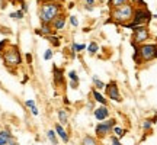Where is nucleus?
<instances>
[{"label": "nucleus", "instance_id": "obj_1", "mask_svg": "<svg viewBox=\"0 0 157 145\" xmlns=\"http://www.w3.org/2000/svg\"><path fill=\"white\" fill-rule=\"evenodd\" d=\"M60 15H63V6L57 0H48L39 7L41 23H52Z\"/></svg>", "mask_w": 157, "mask_h": 145}, {"label": "nucleus", "instance_id": "obj_2", "mask_svg": "<svg viewBox=\"0 0 157 145\" xmlns=\"http://www.w3.org/2000/svg\"><path fill=\"white\" fill-rule=\"evenodd\" d=\"M3 64L6 68L9 70H15L22 64V55H21V51L17 48V45L15 44H9L5 50L0 52Z\"/></svg>", "mask_w": 157, "mask_h": 145}, {"label": "nucleus", "instance_id": "obj_3", "mask_svg": "<svg viewBox=\"0 0 157 145\" xmlns=\"http://www.w3.org/2000/svg\"><path fill=\"white\" fill-rule=\"evenodd\" d=\"M134 12H135L134 6L129 5V3H125L122 6L113 7L112 12H111V19L109 20H113V22L121 23L124 26H127L129 23V20H132Z\"/></svg>", "mask_w": 157, "mask_h": 145}, {"label": "nucleus", "instance_id": "obj_4", "mask_svg": "<svg viewBox=\"0 0 157 145\" xmlns=\"http://www.w3.org/2000/svg\"><path fill=\"white\" fill-rule=\"evenodd\" d=\"M134 48L135 54H138V57H141L143 61H151L157 58V44H140V46L134 45Z\"/></svg>", "mask_w": 157, "mask_h": 145}, {"label": "nucleus", "instance_id": "obj_5", "mask_svg": "<svg viewBox=\"0 0 157 145\" xmlns=\"http://www.w3.org/2000/svg\"><path fill=\"white\" fill-rule=\"evenodd\" d=\"M150 19H151V13L147 10V9H137L134 12V16H132V20L127 25V28H137V26H143V25H146L147 22H150Z\"/></svg>", "mask_w": 157, "mask_h": 145}, {"label": "nucleus", "instance_id": "obj_6", "mask_svg": "<svg viewBox=\"0 0 157 145\" xmlns=\"http://www.w3.org/2000/svg\"><path fill=\"white\" fill-rule=\"evenodd\" d=\"M148 36H150V32H148V29L146 26H137V28H134V32H132V44H143L144 41L148 39Z\"/></svg>", "mask_w": 157, "mask_h": 145}, {"label": "nucleus", "instance_id": "obj_7", "mask_svg": "<svg viewBox=\"0 0 157 145\" xmlns=\"http://www.w3.org/2000/svg\"><path fill=\"white\" fill-rule=\"evenodd\" d=\"M113 125H115V121H113V119H109V121H106V122L102 121V122L96 126V135H98L99 138L106 136V135L113 129Z\"/></svg>", "mask_w": 157, "mask_h": 145}, {"label": "nucleus", "instance_id": "obj_8", "mask_svg": "<svg viewBox=\"0 0 157 145\" xmlns=\"http://www.w3.org/2000/svg\"><path fill=\"white\" fill-rule=\"evenodd\" d=\"M105 89H106V96L113 102H121L122 100V97L119 95V90H118V86L115 81H111V83H108L105 86Z\"/></svg>", "mask_w": 157, "mask_h": 145}, {"label": "nucleus", "instance_id": "obj_9", "mask_svg": "<svg viewBox=\"0 0 157 145\" xmlns=\"http://www.w3.org/2000/svg\"><path fill=\"white\" fill-rule=\"evenodd\" d=\"M52 72H54V83H56V86H64V71L61 68L54 65Z\"/></svg>", "mask_w": 157, "mask_h": 145}, {"label": "nucleus", "instance_id": "obj_10", "mask_svg": "<svg viewBox=\"0 0 157 145\" xmlns=\"http://www.w3.org/2000/svg\"><path fill=\"white\" fill-rule=\"evenodd\" d=\"M108 116H109V109L106 107V105H102L95 110V117L98 121H105Z\"/></svg>", "mask_w": 157, "mask_h": 145}, {"label": "nucleus", "instance_id": "obj_11", "mask_svg": "<svg viewBox=\"0 0 157 145\" xmlns=\"http://www.w3.org/2000/svg\"><path fill=\"white\" fill-rule=\"evenodd\" d=\"M36 34L48 36V35H52V34H56V32H54V28H52L51 23H41V28L36 29Z\"/></svg>", "mask_w": 157, "mask_h": 145}, {"label": "nucleus", "instance_id": "obj_12", "mask_svg": "<svg viewBox=\"0 0 157 145\" xmlns=\"http://www.w3.org/2000/svg\"><path fill=\"white\" fill-rule=\"evenodd\" d=\"M66 22H67V19L64 17V15H60V16L57 17L54 22L51 23V25H52L54 31H60V29H63L64 26H66Z\"/></svg>", "mask_w": 157, "mask_h": 145}, {"label": "nucleus", "instance_id": "obj_13", "mask_svg": "<svg viewBox=\"0 0 157 145\" xmlns=\"http://www.w3.org/2000/svg\"><path fill=\"white\" fill-rule=\"evenodd\" d=\"M56 132H57V135H58V136L64 141V142H68L70 136H68V134L64 131V128H63L61 123H56Z\"/></svg>", "mask_w": 157, "mask_h": 145}, {"label": "nucleus", "instance_id": "obj_14", "mask_svg": "<svg viewBox=\"0 0 157 145\" xmlns=\"http://www.w3.org/2000/svg\"><path fill=\"white\" fill-rule=\"evenodd\" d=\"M10 138H13V136H12V134L9 131H6V129L0 131V145H6Z\"/></svg>", "mask_w": 157, "mask_h": 145}, {"label": "nucleus", "instance_id": "obj_15", "mask_svg": "<svg viewBox=\"0 0 157 145\" xmlns=\"http://www.w3.org/2000/svg\"><path fill=\"white\" fill-rule=\"evenodd\" d=\"M57 115H58L60 123H61L63 126H64V125H68V113H67V110H64V109H60Z\"/></svg>", "mask_w": 157, "mask_h": 145}, {"label": "nucleus", "instance_id": "obj_16", "mask_svg": "<svg viewBox=\"0 0 157 145\" xmlns=\"http://www.w3.org/2000/svg\"><path fill=\"white\" fill-rule=\"evenodd\" d=\"M47 138L48 141L51 142V145H58V139H57V132L54 129H50L48 132H47Z\"/></svg>", "mask_w": 157, "mask_h": 145}, {"label": "nucleus", "instance_id": "obj_17", "mask_svg": "<svg viewBox=\"0 0 157 145\" xmlns=\"http://www.w3.org/2000/svg\"><path fill=\"white\" fill-rule=\"evenodd\" d=\"M82 145H98V141L90 135H84L83 139H82Z\"/></svg>", "mask_w": 157, "mask_h": 145}, {"label": "nucleus", "instance_id": "obj_18", "mask_svg": "<svg viewBox=\"0 0 157 145\" xmlns=\"http://www.w3.org/2000/svg\"><path fill=\"white\" fill-rule=\"evenodd\" d=\"M92 95H93V97H95V100L98 102V103H101V105H106V99H105V97H103L98 90H93V91H92Z\"/></svg>", "mask_w": 157, "mask_h": 145}, {"label": "nucleus", "instance_id": "obj_19", "mask_svg": "<svg viewBox=\"0 0 157 145\" xmlns=\"http://www.w3.org/2000/svg\"><path fill=\"white\" fill-rule=\"evenodd\" d=\"M9 16H10L12 19H19V20H22L23 16H25V12H23L22 9H17L16 12H12Z\"/></svg>", "mask_w": 157, "mask_h": 145}, {"label": "nucleus", "instance_id": "obj_20", "mask_svg": "<svg viewBox=\"0 0 157 145\" xmlns=\"http://www.w3.org/2000/svg\"><path fill=\"white\" fill-rule=\"evenodd\" d=\"M98 50H99V45L96 44V42H90L89 45H87V51H89V54H96L98 52Z\"/></svg>", "mask_w": 157, "mask_h": 145}, {"label": "nucleus", "instance_id": "obj_21", "mask_svg": "<svg viewBox=\"0 0 157 145\" xmlns=\"http://www.w3.org/2000/svg\"><path fill=\"white\" fill-rule=\"evenodd\" d=\"M125 3H128V0H109V6L111 7H118V6H122Z\"/></svg>", "mask_w": 157, "mask_h": 145}, {"label": "nucleus", "instance_id": "obj_22", "mask_svg": "<svg viewBox=\"0 0 157 145\" xmlns=\"http://www.w3.org/2000/svg\"><path fill=\"white\" fill-rule=\"evenodd\" d=\"M92 80H93V83H95L96 89H99V90H101V89H105V83H102L98 76H93V78H92Z\"/></svg>", "mask_w": 157, "mask_h": 145}, {"label": "nucleus", "instance_id": "obj_23", "mask_svg": "<svg viewBox=\"0 0 157 145\" xmlns=\"http://www.w3.org/2000/svg\"><path fill=\"white\" fill-rule=\"evenodd\" d=\"M45 38L48 39V41H50V42L54 45V46H60V39L56 38V36H54V34H52V35H48V36H45Z\"/></svg>", "mask_w": 157, "mask_h": 145}, {"label": "nucleus", "instance_id": "obj_24", "mask_svg": "<svg viewBox=\"0 0 157 145\" xmlns=\"http://www.w3.org/2000/svg\"><path fill=\"white\" fill-rule=\"evenodd\" d=\"M96 0H86V5H84V9L86 10H92L93 9V6H95Z\"/></svg>", "mask_w": 157, "mask_h": 145}, {"label": "nucleus", "instance_id": "obj_25", "mask_svg": "<svg viewBox=\"0 0 157 145\" xmlns=\"http://www.w3.org/2000/svg\"><path fill=\"white\" fill-rule=\"evenodd\" d=\"M113 132H115V135H117L118 138H121L124 134H125V131L124 129H121V128H118V126H113V129H112Z\"/></svg>", "mask_w": 157, "mask_h": 145}, {"label": "nucleus", "instance_id": "obj_26", "mask_svg": "<svg viewBox=\"0 0 157 145\" xmlns=\"http://www.w3.org/2000/svg\"><path fill=\"white\" fill-rule=\"evenodd\" d=\"M51 58H52V50H47L44 54V60L45 61H50Z\"/></svg>", "mask_w": 157, "mask_h": 145}, {"label": "nucleus", "instance_id": "obj_27", "mask_svg": "<svg viewBox=\"0 0 157 145\" xmlns=\"http://www.w3.org/2000/svg\"><path fill=\"white\" fill-rule=\"evenodd\" d=\"M9 44H10V42H9V39H3V41H0V52L5 50V48H6V46H7Z\"/></svg>", "mask_w": 157, "mask_h": 145}, {"label": "nucleus", "instance_id": "obj_28", "mask_svg": "<svg viewBox=\"0 0 157 145\" xmlns=\"http://www.w3.org/2000/svg\"><path fill=\"white\" fill-rule=\"evenodd\" d=\"M70 25H71V26H74V28H77V26H78L77 17H76V16H70Z\"/></svg>", "mask_w": 157, "mask_h": 145}, {"label": "nucleus", "instance_id": "obj_29", "mask_svg": "<svg viewBox=\"0 0 157 145\" xmlns=\"http://www.w3.org/2000/svg\"><path fill=\"white\" fill-rule=\"evenodd\" d=\"M151 125H153V121H150V119H148V121H144V122H143V129H150L151 128Z\"/></svg>", "mask_w": 157, "mask_h": 145}, {"label": "nucleus", "instance_id": "obj_30", "mask_svg": "<svg viewBox=\"0 0 157 145\" xmlns=\"http://www.w3.org/2000/svg\"><path fill=\"white\" fill-rule=\"evenodd\" d=\"M25 106H26L29 110H31L32 107L36 106V103H35V100H26V102H25Z\"/></svg>", "mask_w": 157, "mask_h": 145}, {"label": "nucleus", "instance_id": "obj_31", "mask_svg": "<svg viewBox=\"0 0 157 145\" xmlns=\"http://www.w3.org/2000/svg\"><path fill=\"white\" fill-rule=\"evenodd\" d=\"M68 77H70V80H73V81H78V77H77V74H76V71H70L68 72Z\"/></svg>", "mask_w": 157, "mask_h": 145}, {"label": "nucleus", "instance_id": "obj_32", "mask_svg": "<svg viewBox=\"0 0 157 145\" xmlns=\"http://www.w3.org/2000/svg\"><path fill=\"white\" fill-rule=\"evenodd\" d=\"M86 48H87V46H86L84 44H76V51H77V52H80V51H84Z\"/></svg>", "mask_w": 157, "mask_h": 145}, {"label": "nucleus", "instance_id": "obj_33", "mask_svg": "<svg viewBox=\"0 0 157 145\" xmlns=\"http://www.w3.org/2000/svg\"><path fill=\"white\" fill-rule=\"evenodd\" d=\"M21 9H22V10L25 12V13L28 12V5H26V3H25L23 0H21Z\"/></svg>", "mask_w": 157, "mask_h": 145}, {"label": "nucleus", "instance_id": "obj_34", "mask_svg": "<svg viewBox=\"0 0 157 145\" xmlns=\"http://www.w3.org/2000/svg\"><path fill=\"white\" fill-rule=\"evenodd\" d=\"M111 141H112V145H121V142H119V139H118V136H112Z\"/></svg>", "mask_w": 157, "mask_h": 145}, {"label": "nucleus", "instance_id": "obj_35", "mask_svg": "<svg viewBox=\"0 0 157 145\" xmlns=\"http://www.w3.org/2000/svg\"><path fill=\"white\" fill-rule=\"evenodd\" d=\"M70 87H71V89H77L78 81H73V80H70Z\"/></svg>", "mask_w": 157, "mask_h": 145}, {"label": "nucleus", "instance_id": "obj_36", "mask_svg": "<svg viewBox=\"0 0 157 145\" xmlns=\"http://www.w3.org/2000/svg\"><path fill=\"white\" fill-rule=\"evenodd\" d=\"M31 113H32L34 116H38V115H39V110H38V107H36V106H35V107H32V109H31Z\"/></svg>", "mask_w": 157, "mask_h": 145}, {"label": "nucleus", "instance_id": "obj_37", "mask_svg": "<svg viewBox=\"0 0 157 145\" xmlns=\"http://www.w3.org/2000/svg\"><path fill=\"white\" fill-rule=\"evenodd\" d=\"M6 145H17L16 139H15V136H13V138H10V139H9V142H7Z\"/></svg>", "mask_w": 157, "mask_h": 145}, {"label": "nucleus", "instance_id": "obj_38", "mask_svg": "<svg viewBox=\"0 0 157 145\" xmlns=\"http://www.w3.org/2000/svg\"><path fill=\"white\" fill-rule=\"evenodd\" d=\"M26 61H28L29 64L32 62V57H31V54H26Z\"/></svg>", "mask_w": 157, "mask_h": 145}]
</instances>
